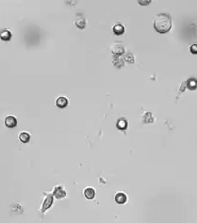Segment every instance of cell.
<instances>
[{
  "label": "cell",
  "instance_id": "6da1fadb",
  "mask_svg": "<svg viewBox=\"0 0 197 223\" xmlns=\"http://www.w3.org/2000/svg\"><path fill=\"white\" fill-rule=\"evenodd\" d=\"M154 28L160 34L167 33L172 28V18L165 12L159 13L154 18Z\"/></svg>",
  "mask_w": 197,
  "mask_h": 223
},
{
  "label": "cell",
  "instance_id": "7a4b0ae2",
  "mask_svg": "<svg viewBox=\"0 0 197 223\" xmlns=\"http://www.w3.org/2000/svg\"><path fill=\"white\" fill-rule=\"evenodd\" d=\"M110 50L112 52V54L113 56H121L122 54H124V52H125V47L123 45L122 43L120 42H116L114 43L111 47H110Z\"/></svg>",
  "mask_w": 197,
  "mask_h": 223
},
{
  "label": "cell",
  "instance_id": "3957f363",
  "mask_svg": "<svg viewBox=\"0 0 197 223\" xmlns=\"http://www.w3.org/2000/svg\"><path fill=\"white\" fill-rule=\"evenodd\" d=\"M53 204V196L51 194H46L45 199L44 201V203L42 205V212L44 213L47 209H49L51 207V205Z\"/></svg>",
  "mask_w": 197,
  "mask_h": 223
},
{
  "label": "cell",
  "instance_id": "277c9868",
  "mask_svg": "<svg viewBox=\"0 0 197 223\" xmlns=\"http://www.w3.org/2000/svg\"><path fill=\"white\" fill-rule=\"evenodd\" d=\"M53 196L57 199H63L66 196V191L64 190L61 186H57L53 190Z\"/></svg>",
  "mask_w": 197,
  "mask_h": 223
},
{
  "label": "cell",
  "instance_id": "5b68a950",
  "mask_svg": "<svg viewBox=\"0 0 197 223\" xmlns=\"http://www.w3.org/2000/svg\"><path fill=\"white\" fill-rule=\"evenodd\" d=\"M5 125L9 128H14L17 125V120L14 116L12 115H9L6 117L5 119Z\"/></svg>",
  "mask_w": 197,
  "mask_h": 223
},
{
  "label": "cell",
  "instance_id": "8992f818",
  "mask_svg": "<svg viewBox=\"0 0 197 223\" xmlns=\"http://www.w3.org/2000/svg\"><path fill=\"white\" fill-rule=\"evenodd\" d=\"M75 24V25L77 27V28L83 29V28H86V25H87V20L82 15H77Z\"/></svg>",
  "mask_w": 197,
  "mask_h": 223
},
{
  "label": "cell",
  "instance_id": "52a82bcc",
  "mask_svg": "<svg viewBox=\"0 0 197 223\" xmlns=\"http://www.w3.org/2000/svg\"><path fill=\"white\" fill-rule=\"evenodd\" d=\"M113 33L116 35H122L125 33V25L121 23H116L112 27Z\"/></svg>",
  "mask_w": 197,
  "mask_h": 223
},
{
  "label": "cell",
  "instance_id": "ba28073f",
  "mask_svg": "<svg viewBox=\"0 0 197 223\" xmlns=\"http://www.w3.org/2000/svg\"><path fill=\"white\" fill-rule=\"evenodd\" d=\"M56 106L60 108H64L68 106V99L64 96H60L56 99Z\"/></svg>",
  "mask_w": 197,
  "mask_h": 223
},
{
  "label": "cell",
  "instance_id": "9c48e42d",
  "mask_svg": "<svg viewBox=\"0 0 197 223\" xmlns=\"http://www.w3.org/2000/svg\"><path fill=\"white\" fill-rule=\"evenodd\" d=\"M127 201V197L125 193L123 192H118L116 195H115V202L118 203V204H124L126 203Z\"/></svg>",
  "mask_w": 197,
  "mask_h": 223
},
{
  "label": "cell",
  "instance_id": "30bf717a",
  "mask_svg": "<svg viewBox=\"0 0 197 223\" xmlns=\"http://www.w3.org/2000/svg\"><path fill=\"white\" fill-rule=\"evenodd\" d=\"M0 38H1V40L5 41V42H8L11 39V32L10 30L5 28V29H2L0 31Z\"/></svg>",
  "mask_w": 197,
  "mask_h": 223
},
{
  "label": "cell",
  "instance_id": "8fae6325",
  "mask_svg": "<svg viewBox=\"0 0 197 223\" xmlns=\"http://www.w3.org/2000/svg\"><path fill=\"white\" fill-rule=\"evenodd\" d=\"M112 63L116 68H122L124 66V59H122L120 56H113Z\"/></svg>",
  "mask_w": 197,
  "mask_h": 223
},
{
  "label": "cell",
  "instance_id": "7c38bea8",
  "mask_svg": "<svg viewBox=\"0 0 197 223\" xmlns=\"http://www.w3.org/2000/svg\"><path fill=\"white\" fill-rule=\"evenodd\" d=\"M116 126L120 130H126L127 128V121L125 119V118H120L116 123Z\"/></svg>",
  "mask_w": 197,
  "mask_h": 223
},
{
  "label": "cell",
  "instance_id": "4fadbf2b",
  "mask_svg": "<svg viewBox=\"0 0 197 223\" xmlns=\"http://www.w3.org/2000/svg\"><path fill=\"white\" fill-rule=\"evenodd\" d=\"M154 122V117L151 112H145L142 115V123H151Z\"/></svg>",
  "mask_w": 197,
  "mask_h": 223
},
{
  "label": "cell",
  "instance_id": "5bb4252c",
  "mask_svg": "<svg viewBox=\"0 0 197 223\" xmlns=\"http://www.w3.org/2000/svg\"><path fill=\"white\" fill-rule=\"evenodd\" d=\"M84 196L89 200L94 199L95 196V190L94 188H91V187H87L84 190Z\"/></svg>",
  "mask_w": 197,
  "mask_h": 223
},
{
  "label": "cell",
  "instance_id": "9a60e30c",
  "mask_svg": "<svg viewBox=\"0 0 197 223\" xmlns=\"http://www.w3.org/2000/svg\"><path fill=\"white\" fill-rule=\"evenodd\" d=\"M19 140L23 143H28L30 139V135L28 132H21L18 136Z\"/></svg>",
  "mask_w": 197,
  "mask_h": 223
},
{
  "label": "cell",
  "instance_id": "2e32d148",
  "mask_svg": "<svg viewBox=\"0 0 197 223\" xmlns=\"http://www.w3.org/2000/svg\"><path fill=\"white\" fill-rule=\"evenodd\" d=\"M124 60H126L128 63H134L135 57L130 51H127L126 53H125V55H124Z\"/></svg>",
  "mask_w": 197,
  "mask_h": 223
},
{
  "label": "cell",
  "instance_id": "e0dca14e",
  "mask_svg": "<svg viewBox=\"0 0 197 223\" xmlns=\"http://www.w3.org/2000/svg\"><path fill=\"white\" fill-rule=\"evenodd\" d=\"M187 87L190 89H195L197 88V80L196 79H189L187 81Z\"/></svg>",
  "mask_w": 197,
  "mask_h": 223
},
{
  "label": "cell",
  "instance_id": "ac0fdd59",
  "mask_svg": "<svg viewBox=\"0 0 197 223\" xmlns=\"http://www.w3.org/2000/svg\"><path fill=\"white\" fill-rule=\"evenodd\" d=\"M190 51L191 54H194L196 55L197 54V44H192L191 47H190Z\"/></svg>",
  "mask_w": 197,
  "mask_h": 223
},
{
  "label": "cell",
  "instance_id": "d6986e66",
  "mask_svg": "<svg viewBox=\"0 0 197 223\" xmlns=\"http://www.w3.org/2000/svg\"><path fill=\"white\" fill-rule=\"evenodd\" d=\"M140 4H149L150 1H139Z\"/></svg>",
  "mask_w": 197,
  "mask_h": 223
}]
</instances>
